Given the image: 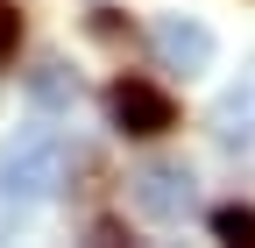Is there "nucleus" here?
<instances>
[{
	"label": "nucleus",
	"mask_w": 255,
	"mask_h": 248,
	"mask_svg": "<svg viewBox=\"0 0 255 248\" xmlns=\"http://www.w3.org/2000/svg\"><path fill=\"white\" fill-rule=\"evenodd\" d=\"M14 50H21V7H14V0H0V64H7Z\"/></svg>",
	"instance_id": "8"
},
{
	"label": "nucleus",
	"mask_w": 255,
	"mask_h": 248,
	"mask_svg": "<svg viewBox=\"0 0 255 248\" xmlns=\"http://www.w3.org/2000/svg\"><path fill=\"white\" fill-rule=\"evenodd\" d=\"M149 50H156V64L177 71V78L213 71V57H220L213 28H206V21H191V14H156V21H149Z\"/></svg>",
	"instance_id": "4"
},
{
	"label": "nucleus",
	"mask_w": 255,
	"mask_h": 248,
	"mask_svg": "<svg viewBox=\"0 0 255 248\" xmlns=\"http://www.w3.org/2000/svg\"><path fill=\"white\" fill-rule=\"evenodd\" d=\"M14 227H21V206H14V199H7V206H0V241H7V234H14Z\"/></svg>",
	"instance_id": "9"
},
{
	"label": "nucleus",
	"mask_w": 255,
	"mask_h": 248,
	"mask_svg": "<svg viewBox=\"0 0 255 248\" xmlns=\"http://www.w3.org/2000/svg\"><path fill=\"white\" fill-rule=\"evenodd\" d=\"M28 107L36 114H71L78 107V71L64 64V57H43V64L28 71Z\"/></svg>",
	"instance_id": "5"
},
{
	"label": "nucleus",
	"mask_w": 255,
	"mask_h": 248,
	"mask_svg": "<svg viewBox=\"0 0 255 248\" xmlns=\"http://www.w3.org/2000/svg\"><path fill=\"white\" fill-rule=\"evenodd\" d=\"M107 121L128 142H156V135L177 128V100L163 85H149V78H114L107 85Z\"/></svg>",
	"instance_id": "3"
},
{
	"label": "nucleus",
	"mask_w": 255,
	"mask_h": 248,
	"mask_svg": "<svg viewBox=\"0 0 255 248\" xmlns=\"http://www.w3.org/2000/svg\"><path fill=\"white\" fill-rule=\"evenodd\" d=\"M128 199L142 206V220L184 227L191 213H199V177H191V163H142L128 177Z\"/></svg>",
	"instance_id": "2"
},
{
	"label": "nucleus",
	"mask_w": 255,
	"mask_h": 248,
	"mask_svg": "<svg viewBox=\"0 0 255 248\" xmlns=\"http://www.w3.org/2000/svg\"><path fill=\"white\" fill-rule=\"evenodd\" d=\"M213 234L220 241H234V248H255V206H213Z\"/></svg>",
	"instance_id": "7"
},
{
	"label": "nucleus",
	"mask_w": 255,
	"mask_h": 248,
	"mask_svg": "<svg viewBox=\"0 0 255 248\" xmlns=\"http://www.w3.org/2000/svg\"><path fill=\"white\" fill-rule=\"evenodd\" d=\"M213 135L220 142H255V71L234 85V92H220V107H213Z\"/></svg>",
	"instance_id": "6"
},
{
	"label": "nucleus",
	"mask_w": 255,
	"mask_h": 248,
	"mask_svg": "<svg viewBox=\"0 0 255 248\" xmlns=\"http://www.w3.org/2000/svg\"><path fill=\"white\" fill-rule=\"evenodd\" d=\"M64 177H71V142H64V128H50V114H36L28 128L7 135L0 184H7L14 206H43V199H57Z\"/></svg>",
	"instance_id": "1"
}]
</instances>
